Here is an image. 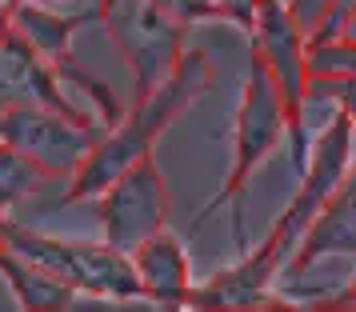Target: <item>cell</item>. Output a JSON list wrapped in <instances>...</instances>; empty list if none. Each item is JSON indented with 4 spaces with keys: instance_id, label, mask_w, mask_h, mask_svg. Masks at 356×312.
Segmentation results:
<instances>
[{
    "instance_id": "cell-1",
    "label": "cell",
    "mask_w": 356,
    "mask_h": 312,
    "mask_svg": "<svg viewBox=\"0 0 356 312\" xmlns=\"http://www.w3.org/2000/svg\"><path fill=\"white\" fill-rule=\"evenodd\" d=\"M209 72H212L209 56L200 49L180 52L177 68H172L148 97H136L132 113H124L120 124H113L108 132L97 136V145L88 148V156L81 161V168L72 172V184H68L65 200L100 197L120 172H129L140 156H148L152 145H156V136H161V132L184 113V104L209 84Z\"/></svg>"
},
{
    "instance_id": "cell-23",
    "label": "cell",
    "mask_w": 356,
    "mask_h": 312,
    "mask_svg": "<svg viewBox=\"0 0 356 312\" xmlns=\"http://www.w3.org/2000/svg\"><path fill=\"white\" fill-rule=\"evenodd\" d=\"M344 40H356V8H353V17H348V24H344Z\"/></svg>"
},
{
    "instance_id": "cell-13",
    "label": "cell",
    "mask_w": 356,
    "mask_h": 312,
    "mask_svg": "<svg viewBox=\"0 0 356 312\" xmlns=\"http://www.w3.org/2000/svg\"><path fill=\"white\" fill-rule=\"evenodd\" d=\"M0 272L8 280V288L17 293L20 309H29V312L68 309L72 296H76V288H72L68 280H60L56 272H49V268H40V264H33V261H24L17 252H8L4 245H0Z\"/></svg>"
},
{
    "instance_id": "cell-10",
    "label": "cell",
    "mask_w": 356,
    "mask_h": 312,
    "mask_svg": "<svg viewBox=\"0 0 356 312\" xmlns=\"http://www.w3.org/2000/svg\"><path fill=\"white\" fill-rule=\"evenodd\" d=\"M284 256H289L284 245L268 232V240L248 261L216 272L200 288H188V300L184 304H193V309H260L264 304V288H268V280H273V272L280 268Z\"/></svg>"
},
{
    "instance_id": "cell-21",
    "label": "cell",
    "mask_w": 356,
    "mask_h": 312,
    "mask_svg": "<svg viewBox=\"0 0 356 312\" xmlns=\"http://www.w3.org/2000/svg\"><path fill=\"white\" fill-rule=\"evenodd\" d=\"M321 309H356V277L348 280V293L340 296V300H324Z\"/></svg>"
},
{
    "instance_id": "cell-24",
    "label": "cell",
    "mask_w": 356,
    "mask_h": 312,
    "mask_svg": "<svg viewBox=\"0 0 356 312\" xmlns=\"http://www.w3.org/2000/svg\"><path fill=\"white\" fill-rule=\"evenodd\" d=\"M36 4H68V0H36Z\"/></svg>"
},
{
    "instance_id": "cell-3",
    "label": "cell",
    "mask_w": 356,
    "mask_h": 312,
    "mask_svg": "<svg viewBox=\"0 0 356 312\" xmlns=\"http://www.w3.org/2000/svg\"><path fill=\"white\" fill-rule=\"evenodd\" d=\"M97 17L108 28L120 56L129 60L136 97H148L177 68L184 52V24L161 13L152 0H100Z\"/></svg>"
},
{
    "instance_id": "cell-12",
    "label": "cell",
    "mask_w": 356,
    "mask_h": 312,
    "mask_svg": "<svg viewBox=\"0 0 356 312\" xmlns=\"http://www.w3.org/2000/svg\"><path fill=\"white\" fill-rule=\"evenodd\" d=\"M136 280H140V296L156 300L164 309H180L188 300V252L172 232H152L148 240L129 252Z\"/></svg>"
},
{
    "instance_id": "cell-7",
    "label": "cell",
    "mask_w": 356,
    "mask_h": 312,
    "mask_svg": "<svg viewBox=\"0 0 356 312\" xmlns=\"http://www.w3.org/2000/svg\"><path fill=\"white\" fill-rule=\"evenodd\" d=\"M284 129H289V108H284V97H280L276 81L268 76V68L252 56V65H248V81H244L241 113H236V165H232V172H228L220 197L209 204V213H212V208H220L225 200H236V192L244 188V181L252 176V168H257L260 161L280 145ZM209 213H204V216H209Z\"/></svg>"
},
{
    "instance_id": "cell-4",
    "label": "cell",
    "mask_w": 356,
    "mask_h": 312,
    "mask_svg": "<svg viewBox=\"0 0 356 312\" xmlns=\"http://www.w3.org/2000/svg\"><path fill=\"white\" fill-rule=\"evenodd\" d=\"M100 132L76 116L44 108V104H20L0 113V140L24 152L40 172L49 176H72Z\"/></svg>"
},
{
    "instance_id": "cell-22",
    "label": "cell",
    "mask_w": 356,
    "mask_h": 312,
    "mask_svg": "<svg viewBox=\"0 0 356 312\" xmlns=\"http://www.w3.org/2000/svg\"><path fill=\"white\" fill-rule=\"evenodd\" d=\"M8 33H13V4L0 0V40H4Z\"/></svg>"
},
{
    "instance_id": "cell-2",
    "label": "cell",
    "mask_w": 356,
    "mask_h": 312,
    "mask_svg": "<svg viewBox=\"0 0 356 312\" xmlns=\"http://www.w3.org/2000/svg\"><path fill=\"white\" fill-rule=\"evenodd\" d=\"M0 245L8 252H17V256H24V261L56 272L76 293L113 296V300L140 296V280H136V268H132L129 252H116L108 245L60 240V236H49V232L24 229V224L8 220V216H0Z\"/></svg>"
},
{
    "instance_id": "cell-11",
    "label": "cell",
    "mask_w": 356,
    "mask_h": 312,
    "mask_svg": "<svg viewBox=\"0 0 356 312\" xmlns=\"http://www.w3.org/2000/svg\"><path fill=\"white\" fill-rule=\"evenodd\" d=\"M321 256H356V165H348L344 181L332 188V197L324 200L316 220L305 229L292 268L300 272Z\"/></svg>"
},
{
    "instance_id": "cell-15",
    "label": "cell",
    "mask_w": 356,
    "mask_h": 312,
    "mask_svg": "<svg viewBox=\"0 0 356 312\" xmlns=\"http://www.w3.org/2000/svg\"><path fill=\"white\" fill-rule=\"evenodd\" d=\"M49 181H52L49 172H40L24 152H17L13 145H4V140H0V216L8 213L17 200L40 192Z\"/></svg>"
},
{
    "instance_id": "cell-9",
    "label": "cell",
    "mask_w": 356,
    "mask_h": 312,
    "mask_svg": "<svg viewBox=\"0 0 356 312\" xmlns=\"http://www.w3.org/2000/svg\"><path fill=\"white\" fill-rule=\"evenodd\" d=\"M20 104H44V108H56V113H68V116H76V120H84V124H92L60 92L56 68L20 33H8L0 40V113L20 108Z\"/></svg>"
},
{
    "instance_id": "cell-19",
    "label": "cell",
    "mask_w": 356,
    "mask_h": 312,
    "mask_svg": "<svg viewBox=\"0 0 356 312\" xmlns=\"http://www.w3.org/2000/svg\"><path fill=\"white\" fill-rule=\"evenodd\" d=\"M328 4H332V0H289V13H292V20L300 24V33L308 36L321 24L324 13H328Z\"/></svg>"
},
{
    "instance_id": "cell-17",
    "label": "cell",
    "mask_w": 356,
    "mask_h": 312,
    "mask_svg": "<svg viewBox=\"0 0 356 312\" xmlns=\"http://www.w3.org/2000/svg\"><path fill=\"white\" fill-rule=\"evenodd\" d=\"M161 13L177 20V24H193V20H212L220 17V4H212V0H152Z\"/></svg>"
},
{
    "instance_id": "cell-16",
    "label": "cell",
    "mask_w": 356,
    "mask_h": 312,
    "mask_svg": "<svg viewBox=\"0 0 356 312\" xmlns=\"http://www.w3.org/2000/svg\"><path fill=\"white\" fill-rule=\"evenodd\" d=\"M332 97L340 104V113L353 120L356 129V76H308V88H305V100L312 97Z\"/></svg>"
},
{
    "instance_id": "cell-5",
    "label": "cell",
    "mask_w": 356,
    "mask_h": 312,
    "mask_svg": "<svg viewBox=\"0 0 356 312\" xmlns=\"http://www.w3.org/2000/svg\"><path fill=\"white\" fill-rule=\"evenodd\" d=\"M252 56L268 68L276 81L284 108H289V132L296 140V161H305V88H308V68H305V33L292 20L284 0H257V20H252Z\"/></svg>"
},
{
    "instance_id": "cell-18",
    "label": "cell",
    "mask_w": 356,
    "mask_h": 312,
    "mask_svg": "<svg viewBox=\"0 0 356 312\" xmlns=\"http://www.w3.org/2000/svg\"><path fill=\"white\" fill-rule=\"evenodd\" d=\"M353 8H356V0H332L328 13L321 17V24H316L305 40H332V36H340L344 24H348V17H353Z\"/></svg>"
},
{
    "instance_id": "cell-6",
    "label": "cell",
    "mask_w": 356,
    "mask_h": 312,
    "mask_svg": "<svg viewBox=\"0 0 356 312\" xmlns=\"http://www.w3.org/2000/svg\"><path fill=\"white\" fill-rule=\"evenodd\" d=\"M164 220H168V184H164L161 168L152 165V156H140L129 172H120L100 192L104 245L116 252H132L140 240L161 232Z\"/></svg>"
},
{
    "instance_id": "cell-20",
    "label": "cell",
    "mask_w": 356,
    "mask_h": 312,
    "mask_svg": "<svg viewBox=\"0 0 356 312\" xmlns=\"http://www.w3.org/2000/svg\"><path fill=\"white\" fill-rule=\"evenodd\" d=\"M220 4V17L236 20L244 28H252V20H257V0H216Z\"/></svg>"
},
{
    "instance_id": "cell-14",
    "label": "cell",
    "mask_w": 356,
    "mask_h": 312,
    "mask_svg": "<svg viewBox=\"0 0 356 312\" xmlns=\"http://www.w3.org/2000/svg\"><path fill=\"white\" fill-rule=\"evenodd\" d=\"M81 20L84 17H60L49 4H36V0H17L13 4V33L24 36L49 65L68 56V40L81 28Z\"/></svg>"
},
{
    "instance_id": "cell-8",
    "label": "cell",
    "mask_w": 356,
    "mask_h": 312,
    "mask_svg": "<svg viewBox=\"0 0 356 312\" xmlns=\"http://www.w3.org/2000/svg\"><path fill=\"white\" fill-rule=\"evenodd\" d=\"M348 165H353V120H348L344 113H337L332 124L321 132L316 148H312V161L305 165L300 192L292 197V204L273 224V236L284 245V252H289V248L305 236L308 224L316 220V213L324 208V200L332 197V188L344 181Z\"/></svg>"
}]
</instances>
